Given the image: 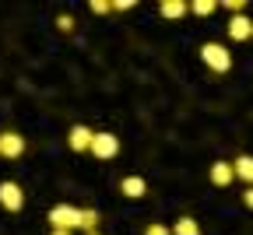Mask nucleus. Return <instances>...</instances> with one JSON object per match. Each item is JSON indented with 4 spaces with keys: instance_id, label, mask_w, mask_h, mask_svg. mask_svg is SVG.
I'll return each mask as SVG.
<instances>
[{
    "instance_id": "1",
    "label": "nucleus",
    "mask_w": 253,
    "mask_h": 235,
    "mask_svg": "<svg viewBox=\"0 0 253 235\" xmlns=\"http://www.w3.org/2000/svg\"><path fill=\"white\" fill-rule=\"evenodd\" d=\"M201 60L211 67L214 74L232 71V53H229L225 46H218V42H204V46H201Z\"/></svg>"
},
{
    "instance_id": "21",
    "label": "nucleus",
    "mask_w": 253,
    "mask_h": 235,
    "mask_svg": "<svg viewBox=\"0 0 253 235\" xmlns=\"http://www.w3.org/2000/svg\"><path fill=\"white\" fill-rule=\"evenodd\" d=\"M49 235H74V232H49Z\"/></svg>"
},
{
    "instance_id": "20",
    "label": "nucleus",
    "mask_w": 253,
    "mask_h": 235,
    "mask_svg": "<svg viewBox=\"0 0 253 235\" xmlns=\"http://www.w3.org/2000/svg\"><path fill=\"white\" fill-rule=\"evenodd\" d=\"M113 11H134V0H116Z\"/></svg>"
},
{
    "instance_id": "18",
    "label": "nucleus",
    "mask_w": 253,
    "mask_h": 235,
    "mask_svg": "<svg viewBox=\"0 0 253 235\" xmlns=\"http://www.w3.org/2000/svg\"><path fill=\"white\" fill-rule=\"evenodd\" d=\"M225 7H229L232 14H243V11H246V4H243V0H229V4H225Z\"/></svg>"
},
{
    "instance_id": "12",
    "label": "nucleus",
    "mask_w": 253,
    "mask_h": 235,
    "mask_svg": "<svg viewBox=\"0 0 253 235\" xmlns=\"http://www.w3.org/2000/svg\"><path fill=\"white\" fill-rule=\"evenodd\" d=\"M78 228H81V232H99V214H95L91 207L78 211Z\"/></svg>"
},
{
    "instance_id": "9",
    "label": "nucleus",
    "mask_w": 253,
    "mask_h": 235,
    "mask_svg": "<svg viewBox=\"0 0 253 235\" xmlns=\"http://www.w3.org/2000/svg\"><path fill=\"white\" fill-rule=\"evenodd\" d=\"M120 190H123V196L137 200V196H144V193H148V183H144L141 176H126V179L120 183Z\"/></svg>"
},
{
    "instance_id": "16",
    "label": "nucleus",
    "mask_w": 253,
    "mask_h": 235,
    "mask_svg": "<svg viewBox=\"0 0 253 235\" xmlns=\"http://www.w3.org/2000/svg\"><path fill=\"white\" fill-rule=\"evenodd\" d=\"M56 28H60V32H71V28H74V18H71V14H60V18H56Z\"/></svg>"
},
{
    "instance_id": "13",
    "label": "nucleus",
    "mask_w": 253,
    "mask_h": 235,
    "mask_svg": "<svg viewBox=\"0 0 253 235\" xmlns=\"http://www.w3.org/2000/svg\"><path fill=\"white\" fill-rule=\"evenodd\" d=\"M169 232H172V235H201V225H197L194 218H179Z\"/></svg>"
},
{
    "instance_id": "11",
    "label": "nucleus",
    "mask_w": 253,
    "mask_h": 235,
    "mask_svg": "<svg viewBox=\"0 0 253 235\" xmlns=\"http://www.w3.org/2000/svg\"><path fill=\"white\" fill-rule=\"evenodd\" d=\"M158 14H162V18H169V21H176V18H183V14H186V4H183V0H162Z\"/></svg>"
},
{
    "instance_id": "5",
    "label": "nucleus",
    "mask_w": 253,
    "mask_h": 235,
    "mask_svg": "<svg viewBox=\"0 0 253 235\" xmlns=\"http://www.w3.org/2000/svg\"><path fill=\"white\" fill-rule=\"evenodd\" d=\"M0 155L4 158H21L25 155V137H18V133H0Z\"/></svg>"
},
{
    "instance_id": "4",
    "label": "nucleus",
    "mask_w": 253,
    "mask_h": 235,
    "mask_svg": "<svg viewBox=\"0 0 253 235\" xmlns=\"http://www.w3.org/2000/svg\"><path fill=\"white\" fill-rule=\"evenodd\" d=\"M0 207L4 211H21L25 207V193L18 183H0Z\"/></svg>"
},
{
    "instance_id": "10",
    "label": "nucleus",
    "mask_w": 253,
    "mask_h": 235,
    "mask_svg": "<svg viewBox=\"0 0 253 235\" xmlns=\"http://www.w3.org/2000/svg\"><path fill=\"white\" fill-rule=\"evenodd\" d=\"M232 172H236V179H243V183L253 186V155H239L232 161Z\"/></svg>"
},
{
    "instance_id": "17",
    "label": "nucleus",
    "mask_w": 253,
    "mask_h": 235,
    "mask_svg": "<svg viewBox=\"0 0 253 235\" xmlns=\"http://www.w3.org/2000/svg\"><path fill=\"white\" fill-rule=\"evenodd\" d=\"M144 235H172V232H169L166 225H158V221H155V225H148V228H144Z\"/></svg>"
},
{
    "instance_id": "19",
    "label": "nucleus",
    "mask_w": 253,
    "mask_h": 235,
    "mask_svg": "<svg viewBox=\"0 0 253 235\" xmlns=\"http://www.w3.org/2000/svg\"><path fill=\"white\" fill-rule=\"evenodd\" d=\"M243 207H250V211H253V186H246V190H243Z\"/></svg>"
},
{
    "instance_id": "3",
    "label": "nucleus",
    "mask_w": 253,
    "mask_h": 235,
    "mask_svg": "<svg viewBox=\"0 0 253 235\" xmlns=\"http://www.w3.org/2000/svg\"><path fill=\"white\" fill-rule=\"evenodd\" d=\"M88 151L95 155V158H116L120 155V137H116V133H95V137H91V144H88Z\"/></svg>"
},
{
    "instance_id": "2",
    "label": "nucleus",
    "mask_w": 253,
    "mask_h": 235,
    "mask_svg": "<svg viewBox=\"0 0 253 235\" xmlns=\"http://www.w3.org/2000/svg\"><path fill=\"white\" fill-rule=\"evenodd\" d=\"M49 225H53V232H74V228H78V207L56 204V207L49 211Z\"/></svg>"
},
{
    "instance_id": "8",
    "label": "nucleus",
    "mask_w": 253,
    "mask_h": 235,
    "mask_svg": "<svg viewBox=\"0 0 253 235\" xmlns=\"http://www.w3.org/2000/svg\"><path fill=\"white\" fill-rule=\"evenodd\" d=\"M232 179H236L232 161H214V165H211V183H214V186H229Z\"/></svg>"
},
{
    "instance_id": "15",
    "label": "nucleus",
    "mask_w": 253,
    "mask_h": 235,
    "mask_svg": "<svg viewBox=\"0 0 253 235\" xmlns=\"http://www.w3.org/2000/svg\"><path fill=\"white\" fill-rule=\"evenodd\" d=\"M109 11H113L109 0H95V4H91V14H109Z\"/></svg>"
},
{
    "instance_id": "7",
    "label": "nucleus",
    "mask_w": 253,
    "mask_h": 235,
    "mask_svg": "<svg viewBox=\"0 0 253 235\" xmlns=\"http://www.w3.org/2000/svg\"><path fill=\"white\" fill-rule=\"evenodd\" d=\"M91 137H95V130H88V126H71V133H67V144H71V151H88V144H91Z\"/></svg>"
},
{
    "instance_id": "14",
    "label": "nucleus",
    "mask_w": 253,
    "mask_h": 235,
    "mask_svg": "<svg viewBox=\"0 0 253 235\" xmlns=\"http://www.w3.org/2000/svg\"><path fill=\"white\" fill-rule=\"evenodd\" d=\"M214 7H218V4H211V0H194V4H190L186 11H194L197 18H208V14H211Z\"/></svg>"
},
{
    "instance_id": "6",
    "label": "nucleus",
    "mask_w": 253,
    "mask_h": 235,
    "mask_svg": "<svg viewBox=\"0 0 253 235\" xmlns=\"http://www.w3.org/2000/svg\"><path fill=\"white\" fill-rule=\"evenodd\" d=\"M229 39H236V42L253 39V21H250L246 14H236V18L229 21Z\"/></svg>"
},
{
    "instance_id": "22",
    "label": "nucleus",
    "mask_w": 253,
    "mask_h": 235,
    "mask_svg": "<svg viewBox=\"0 0 253 235\" xmlns=\"http://www.w3.org/2000/svg\"><path fill=\"white\" fill-rule=\"evenodd\" d=\"M84 235H102V232H84Z\"/></svg>"
}]
</instances>
